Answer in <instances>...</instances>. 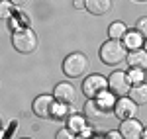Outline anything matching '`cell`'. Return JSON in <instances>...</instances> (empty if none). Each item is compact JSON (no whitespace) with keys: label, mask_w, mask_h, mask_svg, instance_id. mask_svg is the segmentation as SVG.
I'll list each match as a JSON object with an SVG mask.
<instances>
[{"label":"cell","mask_w":147,"mask_h":139,"mask_svg":"<svg viewBox=\"0 0 147 139\" xmlns=\"http://www.w3.org/2000/svg\"><path fill=\"white\" fill-rule=\"evenodd\" d=\"M108 88V79H104L102 75H90L82 82V92L88 100H96L102 92H106Z\"/></svg>","instance_id":"8992f818"},{"label":"cell","mask_w":147,"mask_h":139,"mask_svg":"<svg viewBox=\"0 0 147 139\" xmlns=\"http://www.w3.org/2000/svg\"><path fill=\"white\" fill-rule=\"evenodd\" d=\"M0 2H2V0H0Z\"/></svg>","instance_id":"f546056e"},{"label":"cell","mask_w":147,"mask_h":139,"mask_svg":"<svg viewBox=\"0 0 147 139\" xmlns=\"http://www.w3.org/2000/svg\"><path fill=\"white\" fill-rule=\"evenodd\" d=\"M96 102H98V106H100L102 110H106V112H110V110H114V104H116V98H114L112 92H102L98 98H96Z\"/></svg>","instance_id":"e0dca14e"},{"label":"cell","mask_w":147,"mask_h":139,"mask_svg":"<svg viewBox=\"0 0 147 139\" xmlns=\"http://www.w3.org/2000/svg\"><path fill=\"white\" fill-rule=\"evenodd\" d=\"M114 114L116 118L122 122V120H129V118H136L137 114V104L129 98V96H122L116 100L114 104Z\"/></svg>","instance_id":"ba28073f"},{"label":"cell","mask_w":147,"mask_h":139,"mask_svg":"<svg viewBox=\"0 0 147 139\" xmlns=\"http://www.w3.org/2000/svg\"><path fill=\"white\" fill-rule=\"evenodd\" d=\"M120 135L122 139H141L143 133V124L137 118H129V120H122L120 122Z\"/></svg>","instance_id":"9c48e42d"},{"label":"cell","mask_w":147,"mask_h":139,"mask_svg":"<svg viewBox=\"0 0 147 139\" xmlns=\"http://www.w3.org/2000/svg\"><path fill=\"white\" fill-rule=\"evenodd\" d=\"M14 16V4L10 0H2L0 2V20H10Z\"/></svg>","instance_id":"ac0fdd59"},{"label":"cell","mask_w":147,"mask_h":139,"mask_svg":"<svg viewBox=\"0 0 147 139\" xmlns=\"http://www.w3.org/2000/svg\"><path fill=\"white\" fill-rule=\"evenodd\" d=\"M141 139H147V128H143V133H141Z\"/></svg>","instance_id":"484cf974"},{"label":"cell","mask_w":147,"mask_h":139,"mask_svg":"<svg viewBox=\"0 0 147 139\" xmlns=\"http://www.w3.org/2000/svg\"><path fill=\"white\" fill-rule=\"evenodd\" d=\"M12 47L22 53V55H30L37 49V35L35 32L30 28V26H24V28H18L14 30L12 34Z\"/></svg>","instance_id":"6da1fadb"},{"label":"cell","mask_w":147,"mask_h":139,"mask_svg":"<svg viewBox=\"0 0 147 139\" xmlns=\"http://www.w3.org/2000/svg\"><path fill=\"white\" fill-rule=\"evenodd\" d=\"M125 45L127 51H134V49H141L143 45V35L136 32V30H127V34L124 35V41H122Z\"/></svg>","instance_id":"4fadbf2b"},{"label":"cell","mask_w":147,"mask_h":139,"mask_svg":"<svg viewBox=\"0 0 147 139\" xmlns=\"http://www.w3.org/2000/svg\"><path fill=\"white\" fill-rule=\"evenodd\" d=\"M127 77H129V82H131V86L134 84H141V82L145 81V73L141 69H131L127 73Z\"/></svg>","instance_id":"d6986e66"},{"label":"cell","mask_w":147,"mask_h":139,"mask_svg":"<svg viewBox=\"0 0 147 139\" xmlns=\"http://www.w3.org/2000/svg\"><path fill=\"white\" fill-rule=\"evenodd\" d=\"M100 61L108 67H116L120 65L122 61H125V55H127V49L122 41L118 39H108L100 45Z\"/></svg>","instance_id":"7a4b0ae2"},{"label":"cell","mask_w":147,"mask_h":139,"mask_svg":"<svg viewBox=\"0 0 147 139\" xmlns=\"http://www.w3.org/2000/svg\"><path fill=\"white\" fill-rule=\"evenodd\" d=\"M32 110L37 118H43V120H53L57 116V110L59 104L53 98V94H41L37 96L34 102H32Z\"/></svg>","instance_id":"277c9868"},{"label":"cell","mask_w":147,"mask_h":139,"mask_svg":"<svg viewBox=\"0 0 147 139\" xmlns=\"http://www.w3.org/2000/svg\"><path fill=\"white\" fill-rule=\"evenodd\" d=\"M137 106H143L147 104V84L145 82H141V84H134L131 88H129V94H127Z\"/></svg>","instance_id":"5bb4252c"},{"label":"cell","mask_w":147,"mask_h":139,"mask_svg":"<svg viewBox=\"0 0 147 139\" xmlns=\"http://www.w3.org/2000/svg\"><path fill=\"white\" fill-rule=\"evenodd\" d=\"M129 88H131V82H129V77L127 73H122V71H114L112 75L108 77V90L122 98V96H127L129 94Z\"/></svg>","instance_id":"5b68a950"},{"label":"cell","mask_w":147,"mask_h":139,"mask_svg":"<svg viewBox=\"0 0 147 139\" xmlns=\"http://www.w3.org/2000/svg\"><path fill=\"white\" fill-rule=\"evenodd\" d=\"M127 34V26L124 22H112L108 28V37L110 39H124V35Z\"/></svg>","instance_id":"2e32d148"},{"label":"cell","mask_w":147,"mask_h":139,"mask_svg":"<svg viewBox=\"0 0 147 139\" xmlns=\"http://www.w3.org/2000/svg\"><path fill=\"white\" fill-rule=\"evenodd\" d=\"M136 32H139L143 37H147V16L139 18V20L136 22Z\"/></svg>","instance_id":"ffe728a7"},{"label":"cell","mask_w":147,"mask_h":139,"mask_svg":"<svg viewBox=\"0 0 147 139\" xmlns=\"http://www.w3.org/2000/svg\"><path fill=\"white\" fill-rule=\"evenodd\" d=\"M125 63L129 65V69H147V51L145 49H134L127 51L125 55Z\"/></svg>","instance_id":"30bf717a"},{"label":"cell","mask_w":147,"mask_h":139,"mask_svg":"<svg viewBox=\"0 0 147 139\" xmlns=\"http://www.w3.org/2000/svg\"><path fill=\"white\" fill-rule=\"evenodd\" d=\"M14 6H26V4H30V0H10Z\"/></svg>","instance_id":"cb8c5ba5"},{"label":"cell","mask_w":147,"mask_h":139,"mask_svg":"<svg viewBox=\"0 0 147 139\" xmlns=\"http://www.w3.org/2000/svg\"><path fill=\"white\" fill-rule=\"evenodd\" d=\"M67 128L73 131V133H80L82 129L86 128V118L84 116H79V114H69L67 118Z\"/></svg>","instance_id":"9a60e30c"},{"label":"cell","mask_w":147,"mask_h":139,"mask_svg":"<svg viewBox=\"0 0 147 139\" xmlns=\"http://www.w3.org/2000/svg\"><path fill=\"white\" fill-rule=\"evenodd\" d=\"M106 114H108V112H106V110H102L96 100H88V102L84 104V118H86V122H90V124L100 122Z\"/></svg>","instance_id":"7c38bea8"},{"label":"cell","mask_w":147,"mask_h":139,"mask_svg":"<svg viewBox=\"0 0 147 139\" xmlns=\"http://www.w3.org/2000/svg\"><path fill=\"white\" fill-rule=\"evenodd\" d=\"M75 139H94V129L92 128H84L80 133L75 135Z\"/></svg>","instance_id":"7402d4cb"},{"label":"cell","mask_w":147,"mask_h":139,"mask_svg":"<svg viewBox=\"0 0 147 139\" xmlns=\"http://www.w3.org/2000/svg\"><path fill=\"white\" fill-rule=\"evenodd\" d=\"M0 139H2V135H0Z\"/></svg>","instance_id":"f1b7e54d"},{"label":"cell","mask_w":147,"mask_h":139,"mask_svg":"<svg viewBox=\"0 0 147 139\" xmlns=\"http://www.w3.org/2000/svg\"><path fill=\"white\" fill-rule=\"evenodd\" d=\"M22 139H30V137H22Z\"/></svg>","instance_id":"83f0119b"},{"label":"cell","mask_w":147,"mask_h":139,"mask_svg":"<svg viewBox=\"0 0 147 139\" xmlns=\"http://www.w3.org/2000/svg\"><path fill=\"white\" fill-rule=\"evenodd\" d=\"M143 49H145V51H147V37H145V39H143Z\"/></svg>","instance_id":"4316f807"},{"label":"cell","mask_w":147,"mask_h":139,"mask_svg":"<svg viewBox=\"0 0 147 139\" xmlns=\"http://www.w3.org/2000/svg\"><path fill=\"white\" fill-rule=\"evenodd\" d=\"M106 139H122V135H120V131L112 129V131H108V133H106Z\"/></svg>","instance_id":"603a6c76"},{"label":"cell","mask_w":147,"mask_h":139,"mask_svg":"<svg viewBox=\"0 0 147 139\" xmlns=\"http://www.w3.org/2000/svg\"><path fill=\"white\" fill-rule=\"evenodd\" d=\"M55 139H75V133H73V131H71V129L65 126V128H61L59 131H57Z\"/></svg>","instance_id":"44dd1931"},{"label":"cell","mask_w":147,"mask_h":139,"mask_svg":"<svg viewBox=\"0 0 147 139\" xmlns=\"http://www.w3.org/2000/svg\"><path fill=\"white\" fill-rule=\"evenodd\" d=\"M75 8H84V0H75Z\"/></svg>","instance_id":"d4e9b609"},{"label":"cell","mask_w":147,"mask_h":139,"mask_svg":"<svg viewBox=\"0 0 147 139\" xmlns=\"http://www.w3.org/2000/svg\"><path fill=\"white\" fill-rule=\"evenodd\" d=\"M86 71H88V59L80 51H75V53L67 55L65 61H63V73L69 79H79Z\"/></svg>","instance_id":"3957f363"},{"label":"cell","mask_w":147,"mask_h":139,"mask_svg":"<svg viewBox=\"0 0 147 139\" xmlns=\"http://www.w3.org/2000/svg\"><path fill=\"white\" fill-rule=\"evenodd\" d=\"M84 10L92 16H104L112 10V0H84Z\"/></svg>","instance_id":"8fae6325"},{"label":"cell","mask_w":147,"mask_h":139,"mask_svg":"<svg viewBox=\"0 0 147 139\" xmlns=\"http://www.w3.org/2000/svg\"><path fill=\"white\" fill-rule=\"evenodd\" d=\"M53 98L61 106H73L77 102V90L71 82H57L53 88Z\"/></svg>","instance_id":"52a82bcc"}]
</instances>
